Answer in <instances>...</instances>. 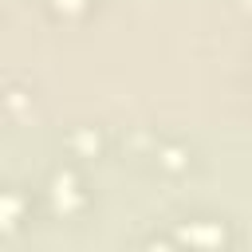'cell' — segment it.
Instances as JSON below:
<instances>
[{
    "instance_id": "2",
    "label": "cell",
    "mask_w": 252,
    "mask_h": 252,
    "mask_svg": "<svg viewBox=\"0 0 252 252\" xmlns=\"http://www.w3.org/2000/svg\"><path fill=\"white\" fill-rule=\"evenodd\" d=\"M193 244V248H220V244H240V232L232 228V220L224 217H181L173 220V232L165 236H150V244Z\"/></svg>"
},
{
    "instance_id": "1",
    "label": "cell",
    "mask_w": 252,
    "mask_h": 252,
    "mask_svg": "<svg viewBox=\"0 0 252 252\" xmlns=\"http://www.w3.org/2000/svg\"><path fill=\"white\" fill-rule=\"evenodd\" d=\"M39 201L47 209V217H55L59 224H79L87 213H91V185L87 177L79 173V161H59L51 165V173L43 177V189H39Z\"/></svg>"
},
{
    "instance_id": "5",
    "label": "cell",
    "mask_w": 252,
    "mask_h": 252,
    "mask_svg": "<svg viewBox=\"0 0 252 252\" xmlns=\"http://www.w3.org/2000/svg\"><path fill=\"white\" fill-rule=\"evenodd\" d=\"M67 154H71V161H91V158H98V150H102V138H98V130L94 126H79V130H71L67 134Z\"/></svg>"
},
{
    "instance_id": "6",
    "label": "cell",
    "mask_w": 252,
    "mask_h": 252,
    "mask_svg": "<svg viewBox=\"0 0 252 252\" xmlns=\"http://www.w3.org/2000/svg\"><path fill=\"white\" fill-rule=\"evenodd\" d=\"M47 12L55 20H79L91 12V0H47Z\"/></svg>"
},
{
    "instance_id": "4",
    "label": "cell",
    "mask_w": 252,
    "mask_h": 252,
    "mask_svg": "<svg viewBox=\"0 0 252 252\" xmlns=\"http://www.w3.org/2000/svg\"><path fill=\"white\" fill-rule=\"evenodd\" d=\"M32 209H35L32 189L4 185V193H0V236L4 240H16L24 228H32Z\"/></svg>"
},
{
    "instance_id": "3",
    "label": "cell",
    "mask_w": 252,
    "mask_h": 252,
    "mask_svg": "<svg viewBox=\"0 0 252 252\" xmlns=\"http://www.w3.org/2000/svg\"><path fill=\"white\" fill-rule=\"evenodd\" d=\"M142 158H146L150 169L161 173V177H189V173H193V150L181 146L177 138L150 134V150H146Z\"/></svg>"
}]
</instances>
